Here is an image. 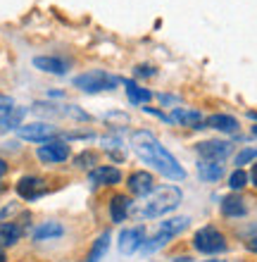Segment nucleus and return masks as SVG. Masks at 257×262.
<instances>
[{
	"label": "nucleus",
	"instance_id": "obj_23",
	"mask_svg": "<svg viewBox=\"0 0 257 262\" xmlns=\"http://www.w3.org/2000/svg\"><path fill=\"white\" fill-rule=\"evenodd\" d=\"M248 184H250V174L245 172V169H233V172L229 174V179H226V186L231 188V193L243 191Z\"/></svg>",
	"mask_w": 257,
	"mask_h": 262
},
{
	"label": "nucleus",
	"instance_id": "obj_11",
	"mask_svg": "<svg viewBox=\"0 0 257 262\" xmlns=\"http://www.w3.org/2000/svg\"><path fill=\"white\" fill-rule=\"evenodd\" d=\"M126 186H129V193L136 195V198H146L155 191V177L148 169H136V172L129 174L126 179Z\"/></svg>",
	"mask_w": 257,
	"mask_h": 262
},
{
	"label": "nucleus",
	"instance_id": "obj_33",
	"mask_svg": "<svg viewBox=\"0 0 257 262\" xmlns=\"http://www.w3.org/2000/svg\"><path fill=\"white\" fill-rule=\"evenodd\" d=\"M248 117L255 119V122H257V112H255V110H250V112H248Z\"/></svg>",
	"mask_w": 257,
	"mask_h": 262
},
{
	"label": "nucleus",
	"instance_id": "obj_2",
	"mask_svg": "<svg viewBox=\"0 0 257 262\" xmlns=\"http://www.w3.org/2000/svg\"><path fill=\"white\" fill-rule=\"evenodd\" d=\"M181 200H183V193H181L179 186H160L155 188L150 195L141 198V203H133L129 217L141 222L157 220V217H165V214L174 212L181 205Z\"/></svg>",
	"mask_w": 257,
	"mask_h": 262
},
{
	"label": "nucleus",
	"instance_id": "obj_20",
	"mask_svg": "<svg viewBox=\"0 0 257 262\" xmlns=\"http://www.w3.org/2000/svg\"><path fill=\"white\" fill-rule=\"evenodd\" d=\"M198 177L205 184H217L224 177L222 162H207V160H198Z\"/></svg>",
	"mask_w": 257,
	"mask_h": 262
},
{
	"label": "nucleus",
	"instance_id": "obj_15",
	"mask_svg": "<svg viewBox=\"0 0 257 262\" xmlns=\"http://www.w3.org/2000/svg\"><path fill=\"white\" fill-rule=\"evenodd\" d=\"M205 129H215L219 134H238L241 129V122H238L233 115H226V112H215L205 117Z\"/></svg>",
	"mask_w": 257,
	"mask_h": 262
},
{
	"label": "nucleus",
	"instance_id": "obj_30",
	"mask_svg": "<svg viewBox=\"0 0 257 262\" xmlns=\"http://www.w3.org/2000/svg\"><path fill=\"white\" fill-rule=\"evenodd\" d=\"M250 184L257 188V162H252V169H250Z\"/></svg>",
	"mask_w": 257,
	"mask_h": 262
},
{
	"label": "nucleus",
	"instance_id": "obj_6",
	"mask_svg": "<svg viewBox=\"0 0 257 262\" xmlns=\"http://www.w3.org/2000/svg\"><path fill=\"white\" fill-rule=\"evenodd\" d=\"M69 155H72L69 143H64V141H60V138L45 141V143H41L38 148H36V158L41 160L43 165H50V167L67 162Z\"/></svg>",
	"mask_w": 257,
	"mask_h": 262
},
{
	"label": "nucleus",
	"instance_id": "obj_4",
	"mask_svg": "<svg viewBox=\"0 0 257 262\" xmlns=\"http://www.w3.org/2000/svg\"><path fill=\"white\" fill-rule=\"evenodd\" d=\"M119 79L110 72H105V69H90V72H84V74H79L72 79V86L79 89L81 93H103V91H114L117 89Z\"/></svg>",
	"mask_w": 257,
	"mask_h": 262
},
{
	"label": "nucleus",
	"instance_id": "obj_17",
	"mask_svg": "<svg viewBox=\"0 0 257 262\" xmlns=\"http://www.w3.org/2000/svg\"><path fill=\"white\" fill-rule=\"evenodd\" d=\"M129 212H131V200H129V195H124V193L112 195V200H110V220L114 222V224H122V222L129 220Z\"/></svg>",
	"mask_w": 257,
	"mask_h": 262
},
{
	"label": "nucleus",
	"instance_id": "obj_22",
	"mask_svg": "<svg viewBox=\"0 0 257 262\" xmlns=\"http://www.w3.org/2000/svg\"><path fill=\"white\" fill-rule=\"evenodd\" d=\"M21 238V227L17 222H0V248L17 246Z\"/></svg>",
	"mask_w": 257,
	"mask_h": 262
},
{
	"label": "nucleus",
	"instance_id": "obj_9",
	"mask_svg": "<svg viewBox=\"0 0 257 262\" xmlns=\"http://www.w3.org/2000/svg\"><path fill=\"white\" fill-rule=\"evenodd\" d=\"M31 64L43 74H55V76H64L72 69V60L62 55H38L31 60Z\"/></svg>",
	"mask_w": 257,
	"mask_h": 262
},
{
	"label": "nucleus",
	"instance_id": "obj_32",
	"mask_svg": "<svg viewBox=\"0 0 257 262\" xmlns=\"http://www.w3.org/2000/svg\"><path fill=\"white\" fill-rule=\"evenodd\" d=\"M0 262H7V255H5V250L0 248Z\"/></svg>",
	"mask_w": 257,
	"mask_h": 262
},
{
	"label": "nucleus",
	"instance_id": "obj_35",
	"mask_svg": "<svg viewBox=\"0 0 257 262\" xmlns=\"http://www.w3.org/2000/svg\"><path fill=\"white\" fill-rule=\"evenodd\" d=\"M205 262H226V260H205Z\"/></svg>",
	"mask_w": 257,
	"mask_h": 262
},
{
	"label": "nucleus",
	"instance_id": "obj_31",
	"mask_svg": "<svg viewBox=\"0 0 257 262\" xmlns=\"http://www.w3.org/2000/svg\"><path fill=\"white\" fill-rule=\"evenodd\" d=\"M7 169H10V167H7V162H5L3 158H0V179H3V177L7 174Z\"/></svg>",
	"mask_w": 257,
	"mask_h": 262
},
{
	"label": "nucleus",
	"instance_id": "obj_1",
	"mask_svg": "<svg viewBox=\"0 0 257 262\" xmlns=\"http://www.w3.org/2000/svg\"><path fill=\"white\" fill-rule=\"evenodd\" d=\"M129 143H131V150L138 155V160L143 165L153 167L157 174H162L165 179L169 181H183L186 179V169L179 160L174 158L172 152L160 143V138L155 136L153 131L148 129H136L131 131L129 136Z\"/></svg>",
	"mask_w": 257,
	"mask_h": 262
},
{
	"label": "nucleus",
	"instance_id": "obj_16",
	"mask_svg": "<svg viewBox=\"0 0 257 262\" xmlns=\"http://www.w3.org/2000/svg\"><path fill=\"white\" fill-rule=\"evenodd\" d=\"M219 210H222V214L229 217V220H241V217L248 214V205H245V200L238 193L224 195L222 203H219Z\"/></svg>",
	"mask_w": 257,
	"mask_h": 262
},
{
	"label": "nucleus",
	"instance_id": "obj_5",
	"mask_svg": "<svg viewBox=\"0 0 257 262\" xmlns=\"http://www.w3.org/2000/svg\"><path fill=\"white\" fill-rule=\"evenodd\" d=\"M193 248L202 255H217V253H224L229 248V243H226V236L219 229L207 224V227H200L193 234Z\"/></svg>",
	"mask_w": 257,
	"mask_h": 262
},
{
	"label": "nucleus",
	"instance_id": "obj_18",
	"mask_svg": "<svg viewBox=\"0 0 257 262\" xmlns=\"http://www.w3.org/2000/svg\"><path fill=\"white\" fill-rule=\"evenodd\" d=\"M62 234H64V227L60 222H41L31 231V238L34 241H53V238H60Z\"/></svg>",
	"mask_w": 257,
	"mask_h": 262
},
{
	"label": "nucleus",
	"instance_id": "obj_13",
	"mask_svg": "<svg viewBox=\"0 0 257 262\" xmlns=\"http://www.w3.org/2000/svg\"><path fill=\"white\" fill-rule=\"evenodd\" d=\"M172 124L188 126V129H205V117L200 110L193 107H172Z\"/></svg>",
	"mask_w": 257,
	"mask_h": 262
},
{
	"label": "nucleus",
	"instance_id": "obj_29",
	"mask_svg": "<svg viewBox=\"0 0 257 262\" xmlns=\"http://www.w3.org/2000/svg\"><path fill=\"white\" fill-rule=\"evenodd\" d=\"M245 248L250 250V253H257V236H252V238H248V243H245Z\"/></svg>",
	"mask_w": 257,
	"mask_h": 262
},
{
	"label": "nucleus",
	"instance_id": "obj_14",
	"mask_svg": "<svg viewBox=\"0 0 257 262\" xmlns=\"http://www.w3.org/2000/svg\"><path fill=\"white\" fill-rule=\"evenodd\" d=\"M88 181L93 186H117L122 181V172L114 165H98L88 172Z\"/></svg>",
	"mask_w": 257,
	"mask_h": 262
},
{
	"label": "nucleus",
	"instance_id": "obj_24",
	"mask_svg": "<svg viewBox=\"0 0 257 262\" xmlns=\"http://www.w3.org/2000/svg\"><path fill=\"white\" fill-rule=\"evenodd\" d=\"M252 162H257V148H243V150H238L236 155H233V165H236V169H243L245 165H252Z\"/></svg>",
	"mask_w": 257,
	"mask_h": 262
},
{
	"label": "nucleus",
	"instance_id": "obj_19",
	"mask_svg": "<svg viewBox=\"0 0 257 262\" xmlns=\"http://www.w3.org/2000/svg\"><path fill=\"white\" fill-rule=\"evenodd\" d=\"M124 91H126V98H129V103L133 105H148L153 100V91L146 89V86H141L136 81H124Z\"/></svg>",
	"mask_w": 257,
	"mask_h": 262
},
{
	"label": "nucleus",
	"instance_id": "obj_34",
	"mask_svg": "<svg viewBox=\"0 0 257 262\" xmlns=\"http://www.w3.org/2000/svg\"><path fill=\"white\" fill-rule=\"evenodd\" d=\"M250 134H252V136L257 138V124H255V126H252V129H250Z\"/></svg>",
	"mask_w": 257,
	"mask_h": 262
},
{
	"label": "nucleus",
	"instance_id": "obj_3",
	"mask_svg": "<svg viewBox=\"0 0 257 262\" xmlns=\"http://www.w3.org/2000/svg\"><path fill=\"white\" fill-rule=\"evenodd\" d=\"M188 224H191V217H172V220H165L160 222V227H157V231H155L150 238H146V243H143V253L146 255H153V253H157V250H162L167 243H172L174 236L183 234L188 229Z\"/></svg>",
	"mask_w": 257,
	"mask_h": 262
},
{
	"label": "nucleus",
	"instance_id": "obj_26",
	"mask_svg": "<svg viewBox=\"0 0 257 262\" xmlns=\"http://www.w3.org/2000/svg\"><path fill=\"white\" fill-rule=\"evenodd\" d=\"M74 165L77 167H84V169H93V167H98V152L93 150H84L81 155H77V160H74Z\"/></svg>",
	"mask_w": 257,
	"mask_h": 262
},
{
	"label": "nucleus",
	"instance_id": "obj_12",
	"mask_svg": "<svg viewBox=\"0 0 257 262\" xmlns=\"http://www.w3.org/2000/svg\"><path fill=\"white\" fill-rule=\"evenodd\" d=\"M14 191H17V195H19L21 200H38L48 191V186H45V181H43L41 177L27 174V177H21V179L14 184Z\"/></svg>",
	"mask_w": 257,
	"mask_h": 262
},
{
	"label": "nucleus",
	"instance_id": "obj_25",
	"mask_svg": "<svg viewBox=\"0 0 257 262\" xmlns=\"http://www.w3.org/2000/svg\"><path fill=\"white\" fill-rule=\"evenodd\" d=\"M24 115H27V107H14V110L10 112V117H7V122L3 124V131L19 129V126H21V119H24Z\"/></svg>",
	"mask_w": 257,
	"mask_h": 262
},
{
	"label": "nucleus",
	"instance_id": "obj_8",
	"mask_svg": "<svg viewBox=\"0 0 257 262\" xmlns=\"http://www.w3.org/2000/svg\"><path fill=\"white\" fill-rule=\"evenodd\" d=\"M57 134V126L53 122H31V124H21L17 129V136L21 141H31V143H45L53 141Z\"/></svg>",
	"mask_w": 257,
	"mask_h": 262
},
{
	"label": "nucleus",
	"instance_id": "obj_27",
	"mask_svg": "<svg viewBox=\"0 0 257 262\" xmlns=\"http://www.w3.org/2000/svg\"><path fill=\"white\" fill-rule=\"evenodd\" d=\"M14 107H17V105H14L12 98L0 93V131H3V124L7 122V117H10V112H12Z\"/></svg>",
	"mask_w": 257,
	"mask_h": 262
},
{
	"label": "nucleus",
	"instance_id": "obj_28",
	"mask_svg": "<svg viewBox=\"0 0 257 262\" xmlns=\"http://www.w3.org/2000/svg\"><path fill=\"white\" fill-rule=\"evenodd\" d=\"M133 74L136 76H155L157 74V69L150 67V64H138V67L133 69Z\"/></svg>",
	"mask_w": 257,
	"mask_h": 262
},
{
	"label": "nucleus",
	"instance_id": "obj_7",
	"mask_svg": "<svg viewBox=\"0 0 257 262\" xmlns=\"http://www.w3.org/2000/svg\"><path fill=\"white\" fill-rule=\"evenodd\" d=\"M195 152L200 160H207V162H224L233 152V145L222 138H207V141L195 143Z\"/></svg>",
	"mask_w": 257,
	"mask_h": 262
},
{
	"label": "nucleus",
	"instance_id": "obj_10",
	"mask_svg": "<svg viewBox=\"0 0 257 262\" xmlns=\"http://www.w3.org/2000/svg\"><path fill=\"white\" fill-rule=\"evenodd\" d=\"M146 229L141 227H129V229H122V234H119V253L122 255H133L136 250L143 248V243H146Z\"/></svg>",
	"mask_w": 257,
	"mask_h": 262
},
{
	"label": "nucleus",
	"instance_id": "obj_21",
	"mask_svg": "<svg viewBox=\"0 0 257 262\" xmlns=\"http://www.w3.org/2000/svg\"><path fill=\"white\" fill-rule=\"evenodd\" d=\"M110 241H112L110 229H105L103 234L90 243V250H88V255H86L84 262H100V260H103L105 253H107V248H110Z\"/></svg>",
	"mask_w": 257,
	"mask_h": 262
}]
</instances>
